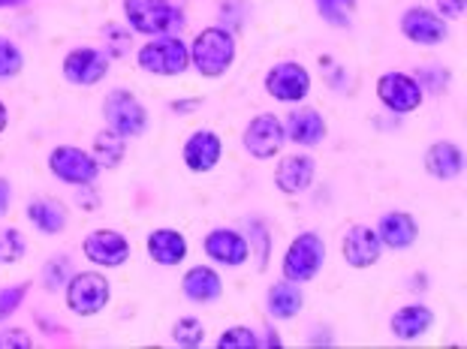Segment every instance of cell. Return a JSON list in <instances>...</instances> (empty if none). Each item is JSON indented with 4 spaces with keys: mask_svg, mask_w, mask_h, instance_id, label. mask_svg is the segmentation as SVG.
I'll return each instance as SVG.
<instances>
[{
    "mask_svg": "<svg viewBox=\"0 0 467 349\" xmlns=\"http://www.w3.org/2000/svg\"><path fill=\"white\" fill-rule=\"evenodd\" d=\"M22 64H25L22 52H18V48L9 43V39L0 36V78L18 76V73H22Z\"/></svg>",
    "mask_w": 467,
    "mask_h": 349,
    "instance_id": "cell-29",
    "label": "cell"
},
{
    "mask_svg": "<svg viewBox=\"0 0 467 349\" xmlns=\"http://www.w3.org/2000/svg\"><path fill=\"white\" fill-rule=\"evenodd\" d=\"M184 293L187 298H193V302L205 304V302H214V298L223 293V286H221V277H217L212 268L196 265L184 274Z\"/></svg>",
    "mask_w": 467,
    "mask_h": 349,
    "instance_id": "cell-24",
    "label": "cell"
},
{
    "mask_svg": "<svg viewBox=\"0 0 467 349\" xmlns=\"http://www.w3.org/2000/svg\"><path fill=\"white\" fill-rule=\"evenodd\" d=\"M268 311L277 319H290L302 311V293L293 283H277L268 289Z\"/></svg>",
    "mask_w": 467,
    "mask_h": 349,
    "instance_id": "cell-25",
    "label": "cell"
},
{
    "mask_svg": "<svg viewBox=\"0 0 467 349\" xmlns=\"http://www.w3.org/2000/svg\"><path fill=\"white\" fill-rule=\"evenodd\" d=\"M109 73V57L97 48H73L64 57V76L73 85H97Z\"/></svg>",
    "mask_w": 467,
    "mask_h": 349,
    "instance_id": "cell-12",
    "label": "cell"
},
{
    "mask_svg": "<svg viewBox=\"0 0 467 349\" xmlns=\"http://www.w3.org/2000/svg\"><path fill=\"white\" fill-rule=\"evenodd\" d=\"M265 91L275 99H284V103H296L311 91V76L299 64H281L265 76Z\"/></svg>",
    "mask_w": 467,
    "mask_h": 349,
    "instance_id": "cell-9",
    "label": "cell"
},
{
    "mask_svg": "<svg viewBox=\"0 0 467 349\" xmlns=\"http://www.w3.org/2000/svg\"><path fill=\"white\" fill-rule=\"evenodd\" d=\"M106 121L112 124L115 133H121L124 139L142 136L148 127V115L142 103L130 91H112L106 97Z\"/></svg>",
    "mask_w": 467,
    "mask_h": 349,
    "instance_id": "cell-6",
    "label": "cell"
},
{
    "mask_svg": "<svg viewBox=\"0 0 467 349\" xmlns=\"http://www.w3.org/2000/svg\"><path fill=\"white\" fill-rule=\"evenodd\" d=\"M109 302V281L97 272H82L67 283V304L78 316L100 313Z\"/></svg>",
    "mask_w": 467,
    "mask_h": 349,
    "instance_id": "cell-4",
    "label": "cell"
},
{
    "mask_svg": "<svg viewBox=\"0 0 467 349\" xmlns=\"http://www.w3.org/2000/svg\"><path fill=\"white\" fill-rule=\"evenodd\" d=\"M22 4H27V0H0V9H4V6H22Z\"/></svg>",
    "mask_w": 467,
    "mask_h": 349,
    "instance_id": "cell-37",
    "label": "cell"
},
{
    "mask_svg": "<svg viewBox=\"0 0 467 349\" xmlns=\"http://www.w3.org/2000/svg\"><path fill=\"white\" fill-rule=\"evenodd\" d=\"M217 346L221 349H251V346H256V337L251 328H230V332L217 341Z\"/></svg>",
    "mask_w": 467,
    "mask_h": 349,
    "instance_id": "cell-31",
    "label": "cell"
},
{
    "mask_svg": "<svg viewBox=\"0 0 467 349\" xmlns=\"http://www.w3.org/2000/svg\"><path fill=\"white\" fill-rule=\"evenodd\" d=\"M205 253L223 265H242L247 259V241L233 229H214L205 238Z\"/></svg>",
    "mask_w": 467,
    "mask_h": 349,
    "instance_id": "cell-16",
    "label": "cell"
},
{
    "mask_svg": "<svg viewBox=\"0 0 467 349\" xmlns=\"http://www.w3.org/2000/svg\"><path fill=\"white\" fill-rule=\"evenodd\" d=\"M193 64L202 76H221L235 57V43L233 36L221 31V27H208L193 39Z\"/></svg>",
    "mask_w": 467,
    "mask_h": 349,
    "instance_id": "cell-2",
    "label": "cell"
},
{
    "mask_svg": "<svg viewBox=\"0 0 467 349\" xmlns=\"http://www.w3.org/2000/svg\"><path fill=\"white\" fill-rule=\"evenodd\" d=\"M4 129H6V106L0 103V133H4Z\"/></svg>",
    "mask_w": 467,
    "mask_h": 349,
    "instance_id": "cell-36",
    "label": "cell"
},
{
    "mask_svg": "<svg viewBox=\"0 0 467 349\" xmlns=\"http://www.w3.org/2000/svg\"><path fill=\"white\" fill-rule=\"evenodd\" d=\"M67 277H69V259L67 256H57V259H52V262L46 265L43 281H46L48 289H57L61 283H67Z\"/></svg>",
    "mask_w": 467,
    "mask_h": 349,
    "instance_id": "cell-32",
    "label": "cell"
},
{
    "mask_svg": "<svg viewBox=\"0 0 467 349\" xmlns=\"http://www.w3.org/2000/svg\"><path fill=\"white\" fill-rule=\"evenodd\" d=\"M9 202H13V190H9L6 178H0V217L9 211Z\"/></svg>",
    "mask_w": 467,
    "mask_h": 349,
    "instance_id": "cell-35",
    "label": "cell"
},
{
    "mask_svg": "<svg viewBox=\"0 0 467 349\" xmlns=\"http://www.w3.org/2000/svg\"><path fill=\"white\" fill-rule=\"evenodd\" d=\"M148 253H151L154 262L161 265H178L187 256V241L182 232H172V229H161L148 238Z\"/></svg>",
    "mask_w": 467,
    "mask_h": 349,
    "instance_id": "cell-20",
    "label": "cell"
},
{
    "mask_svg": "<svg viewBox=\"0 0 467 349\" xmlns=\"http://www.w3.org/2000/svg\"><path fill=\"white\" fill-rule=\"evenodd\" d=\"M25 295H27V283L0 289V319H6L9 313H16L18 307H22Z\"/></svg>",
    "mask_w": 467,
    "mask_h": 349,
    "instance_id": "cell-30",
    "label": "cell"
},
{
    "mask_svg": "<svg viewBox=\"0 0 467 349\" xmlns=\"http://www.w3.org/2000/svg\"><path fill=\"white\" fill-rule=\"evenodd\" d=\"M377 97H380L383 106L392 108V112H413V108L422 103V87L416 78L404 73H386L380 82H377Z\"/></svg>",
    "mask_w": 467,
    "mask_h": 349,
    "instance_id": "cell-8",
    "label": "cell"
},
{
    "mask_svg": "<svg viewBox=\"0 0 467 349\" xmlns=\"http://www.w3.org/2000/svg\"><path fill=\"white\" fill-rule=\"evenodd\" d=\"M124 136L115 133V129H103V133H97L94 139V159L97 166H118L124 159Z\"/></svg>",
    "mask_w": 467,
    "mask_h": 349,
    "instance_id": "cell-26",
    "label": "cell"
},
{
    "mask_svg": "<svg viewBox=\"0 0 467 349\" xmlns=\"http://www.w3.org/2000/svg\"><path fill=\"white\" fill-rule=\"evenodd\" d=\"M48 169H52L55 178H61L67 184H91L100 166L91 154L78 151V148H55L52 157H48Z\"/></svg>",
    "mask_w": 467,
    "mask_h": 349,
    "instance_id": "cell-7",
    "label": "cell"
},
{
    "mask_svg": "<svg viewBox=\"0 0 467 349\" xmlns=\"http://www.w3.org/2000/svg\"><path fill=\"white\" fill-rule=\"evenodd\" d=\"M191 61V52L178 36H166L157 39V43H148L142 52H139V67L148 69V73H161V76H178L187 69Z\"/></svg>",
    "mask_w": 467,
    "mask_h": 349,
    "instance_id": "cell-5",
    "label": "cell"
},
{
    "mask_svg": "<svg viewBox=\"0 0 467 349\" xmlns=\"http://www.w3.org/2000/svg\"><path fill=\"white\" fill-rule=\"evenodd\" d=\"M286 136L296 145H317L326 136V124L314 108H302V112H293L290 121H286Z\"/></svg>",
    "mask_w": 467,
    "mask_h": 349,
    "instance_id": "cell-21",
    "label": "cell"
},
{
    "mask_svg": "<svg viewBox=\"0 0 467 349\" xmlns=\"http://www.w3.org/2000/svg\"><path fill=\"white\" fill-rule=\"evenodd\" d=\"M431 323H434V313L429 307L407 304L392 316V332H395V337H401V341H416V337H422L429 332Z\"/></svg>",
    "mask_w": 467,
    "mask_h": 349,
    "instance_id": "cell-18",
    "label": "cell"
},
{
    "mask_svg": "<svg viewBox=\"0 0 467 349\" xmlns=\"http://www.w3.org/2000/svg\"><path fill=\"white\" fill-rule=\"evenodd\" d=\"M124 15L139 34H172L184 25V15L166 0H124Z\"/></svg>",
    "mask_w": 467,
    "mask_h": 349,
    "instance_id": "cell-1",
    "label": "cell"
},
{
    "mask_svg": "<svg viewBox=\"0 0 467 349\" xmlns=\"http://www.w3.org/2000/svg\"><path fill=\"white\" fill-rule=\"evenodd\" d=\"M25 256V238L18 229H4L0 232V262L13 265Z\"/></svg>",
    "mask_w": 467,
    "mask_h": 349,
    "instance_id": "cell-27",
    "label": "cell"
},
{
    "mask_svg": "<svg viewBox=\"0 0 467 349\" xmlns=\"http://www.w3.org/2000/svg\"><path fill=\"white\" fill-rule=\"evenodd\" d=\"M380 235L368 226H353L350 232L344 238V259L350 262L353 268H368L380 259Z\"/></svg>",
    "mask_w": 467,
    "mask_h": 349,
    "instance_id": "cell-14",
    "label": "cell"
},
{
    "mask_svg": "<svg viewBox=\"0 0 467 349\" xmlns=\"http://www.w3.org/2000/svg\"><path fill=\"white\" fill-rule=\"evenodd\" d=\"M175 341L182 344V346H200L205 341V328L200 319H193V316H187V319H178V325H175Z\"/></svg>",
    "mask_w": 467,
    "mask_h": 349,
    "instance_id": "cell-28",
    "label": "cell"
},
{
    "mask_svg": "<svg viewBox=\"0 0 467 349\" xmlns=\"http://www.w3.org/2000/svg\"><path fill=\"white\" fill-rule=\"evenodd\" d=\"M217 159H221V139L212 129H200L187 139L184 145V163L193 169V172H208Z\"/></svg>",
    "mask_w": 467,
    "mask_h": 349,
    "instance_id": "cell-15",
    "label": "cell"
},
{
    "mask_svg": "<svg viewBox=\"0 0 467 349\" xmlns=\"http://www.w3.org/2000/svg\"><path fill=\"white\" fill-rule=\"evenodd\" d=\"M82 251L94 265L115 268V265H121L127 256H130V244H127V238L121 232H112V229H97V232H91L85 238Z\"/></svg>",
    "mask_w": 467,
    "mask_h": 349,
    "instance_id": "cell-10",
    "label": "cell"
},
{
    "mask_svg": "<svg viewBox=\"0 0 467 349\" xmlns=\"http://www.w3.org/2000/svg\"><path fill=\"white\" fill-rule=\"evenodd\" d=\"M437 6H441L443 18H462L467 0H437Z\"/></svg>",
    "mask_w": 467,
    "mask_h": 349,
    "instance_id": "cell-34",
    "label": "cell"
},
{
    "mask_svg": "<svg viewBox=\"0 0 467 349\" xmlns=\"http://www.w3.org/2000/svg\"><path fill=\"white\" fill-rule=\"evenodd\" d=\"M323 259H326L323 238L314 235V232H305V235L296 238V241L290 244V251H286L284 277H286V281H293V283L311 281V277L320 272Z\"/></svg>",
    "mask_w": 467,
    "mask_h": 349,
    "instance_id": "cell-3",
    "label": "cell"
},
{
    "mask_svg": "<svg viewBox=\"0 0 467 349\" xmlns=\"http://www.w3.org/2000/svg\"><path fill=\"white\" fill-rule=\"evenodd\" d=\"M377 235H380V244H389L395 251H401V247H410L416 241V221L404 211L386 214Z\"/></svg>",
    "mask_w": 467,
    "mask_h": 349,
    "instance_id": "cell-22",
    "label": "cell"
},
{
    "mask_svg": "<svg viewBox=\"0 0 467 349\" xmlns=\"http://www.w3.org/2000/svg\"><path fill=\"white\" fill-rule=\"evenodd\" d=\"M314 181V159L311 157H286L275 172V184L284 193H302Z\"/></svg>",
    "mask_w": 467,
    "mask_h": 349,
    "instance_id": "cell-17",
    "label": "cell"
},
{
    "mask_svg": "<svg viewBox=\"0 0 467 349\" xmlns=\"http://www.w3.org/2000/svg\"><path fill=\"white\" fill-rule=\"evenodd\" d=\"M27 221H31L43 235H57L67 226V211L64 205L52 202V199H34L27 205Z\"/></svg>",
    "mask_w": 467,
    "mask_h": 349,
    "instance_id": "cell-23",
    "label": "cell"
},
{
    "mask_svg": "<svg viewBox=\"0 0 467 349\" xmlns=\"http://www.w3.org/2000/svg\"><path fill=\"white\" fill-rule=\"evenodd\" d=\"M425 169L434 178H441V181H450V178H455L464 169V157L452 142H437L425 154Z\"/></svg>",
    "mask_w": 467,
    "mask_h": 349,
    "instance_id": "cell-19",
    "label": "cell"
},
{
    "mask_svg": "<svg viewBox=\"0 0 467 349\" xmlns=\"http://www.w3.org/2000/svg\"><path fill=\"white\" fill-rule=\"evenodd\" d=\"M6 346H22V349H31V346H34V341L22 332V328H13V332L0 334V349H6Z\"/></svg>",
    "mask_w": 467,
    "mask_h": 349,
    "instance_id": "cell-33",
    "label": "cell"
},
{
    "mask_svg": "<svg viewBox=\"0 0 467 349\" xmlns=\"http://www.w3.org/2000/svg\"><path fill=\"white\" fill-rule=\"evenodd\" d=\"M401 31L407 39H413V43H420V46H437V43H443L446 25L441 15L431 13V9L413 6V9H407L401 18Z\"/></svg>",
    "mask_w": 467,
    "mask_h": 349,
    "instance_id": "cell-13",
    "label": "cell"
},
{
    "mask_svg": "<svg viewBox=\"0 0 467 349\" xmlns=\"http://www.w3.org/2000/svg\"><path fill=\"white\" fill-rule=\"evenodd\" d=\"M284 145V124L277 121L275 115H260L254 118L251 127L244 133V148L251 151L256 159H268L281 151Z\"/></svg>",
    "mask_w": 467,
    "mask_h": 349,
    "instance_id": "cell-11",
    "label": "cell"
}]
</instances>
